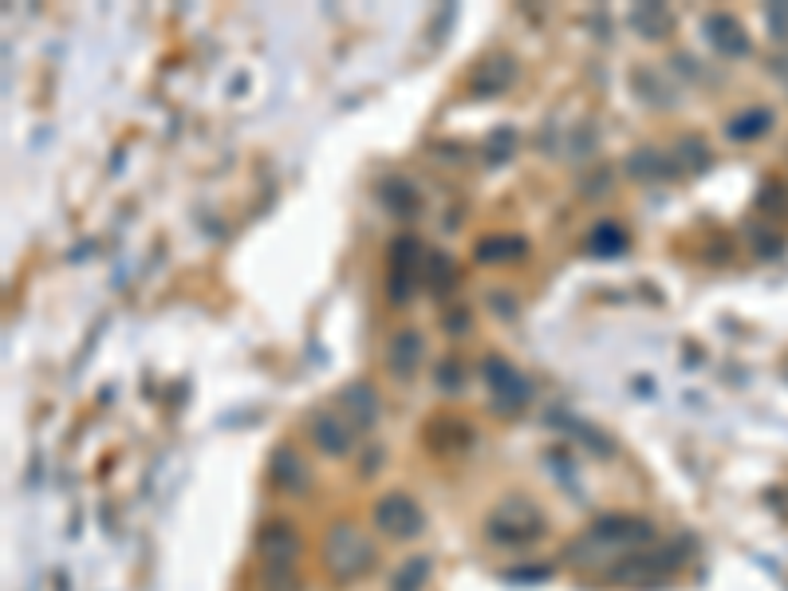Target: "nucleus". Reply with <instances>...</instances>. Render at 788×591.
I'll use <instances>...</instances> for the list:
<instances>
[{"mask_svg": "<svg viewBox=\"0 0 788 591\" xmlns=\"http://www.w3.org/2000/svg\"><path fill=\"white\" fill-rule=\"evenodd\" d=\"M374 524H379L386 536H394V541H410V536L422 532L426 517L406 493H391V497H383V501L374 505Z\"/></svg>", "mask_w": 788, "mask_h": 591, "instance_id": "20e7f679", "label": "nucleus"}, {"mask_svg": "<svg viewBox=\"0 0 788 591\" xmlns=\"http://www.w3.org/2000/svg\"><path fill=\"white\" fill-rule=\"evenodd\" d=\"M351 438H355V426L347 422L344 410L320 414L312 422V442L324 453H332V457H344V453L351 450Z\"/></svg>", "mask_w": 788, "mask_h": 591, "instance_id": "1a4fd4ad", "label": "nucleus"}, {"mask_svg": "<svg viewBox=\"0 0 788 591\" xmlns=\"http://www.w3.org/2000/svg\"><path fill=\"white\" fill-rule=\"evenodd\" d=\"M630 24L650 39H662L670 32V12L662 4H639V9L630 12Z\"/></svg>", "mask_w": 788, "mask_h": 591, "instance_id": "4468645a", "label": "nucleus"}, {"mask_svg": "<svg viewBox=\"0 0 788 591\" xmlns=\"http://www.w3.org/2000/svg\"><path fill=\"white\" fill-rule=\"evenodd\" d=\"M426 580H430V560H426V556H414V560H406L403 568L394 571L391 591H422Z\"/></svg>", "mask_w": 788, "mask_h": 591, "instance_id": "2eb2a0df", "label": "nucleus"}, {"mask_svg": "<svg viewBox=\"0 0 788 591\" xmlns=\"http://www.w3.org/2000/svg\"><path fill=\"white\" fill-rule=\"evenodd\" d=\"M682 564V552L679 544H670V548H654L647 556H630V560H623L619 568H615V580H627V583H642L650 580V576H667V571H679Z\"/></svg>", "mask_w": 788, "mask_h": 591, "instance_id": "423d86ee", "label": "nucleus"}, {"mask_svg": "<svg viewBox=\"0 0 788 591\" xmlns=\"http://www.w3.org/2000/svg\"><path fill=\"white\" fill-rule=\"evenodd\" d=\"M654 541V529L639 517H603L588 529L571 556L576 560H595V556H611V552H635V548H650Z\"/></svg>", "mask_w": 788, "mask_h": 591, "instance_id": "f257e3e1", "label": "nucleus"}, {"mask_svg": "<svg viewBox=\"0 0 788 591\" xmlns=\"http://www.w3.org/2000/svg\"><path fill=\"white\" fill-rule=\"evenodd\" d=\"M273 482L285 493H304L308 489V465L300 462V453L276 450L273 457Z\"/></svg>", "mask_w": 788, "mask_h": 591, "instance_id": "f8f14e48", "label": "nucleus"}, {"mask_svg": "<svg viewBox=\"0 0 788 591\" xmlns=\"http://www.w3.org/2000/svg\"><path fill=\"white\" fill-rule=\"evenodd\" d=\"M485 532H489L497 544H529L544 532V517L541 509L532 501H524V497H509V501H501L489 512Z\"/></svg>", "mask_w": 788, "mask_h": 591, "instance_id": "7ed1b4c3", "label": "nucleus"}, {"mask_svg": "<svg viewBox=\"0 0 788 591\" xmlns=\"http://www.w3.org/2000/svg\"><path fill=\"white\" fill-rule=\"evenodd\" d=\"M706 36H709V44L718 51H726V56H745L749 51L745 28H741L733 16H726V12H714V16L706 20Z\"/></svg>", "mask_w": 788, "mask_h": 591, "instance_id": "9b49d317", "label": "nucleus"}, {"mask_svg": "<svg viewBox=\"0 0 788 591\" xmlns=\"http://www.w3.org/2000/svg\"><path fill=\"white\" fill-rule=\"evenodd\" d=\"M773 127V115L768 111H745L741 118L729 123V138H757Z\"/></svg>", "mask_w": 788, "mask_h": 591, "instance_id": "f3484780", "label": "nucleus"}, {"mask_svg": "<svg viewBox=\"0 0 788 591\" xmlns=\"http://www.w3.org/2000/svg\"><path fill=\"white\" fill-rule=\"evenodd\" d=\"M485 379H489V391H493V403L497 410H521L524 403L532 398V386L517 367H509L505 359H489L485 363Z\"/></svg>", "mask_w": 788, "mask_h": 591, "instance_id": "39448f33", "label": "nucleus"}, {"mask_svg": "<svg viewBox=\"0 0 788 591\" xmlns=\"http://www.w3.org/2000/svg\"><path fill=\"white\" fill-rule=\"evenodd\" d=\"M374 560H379V548H374V541L359 524L351 521L332 524L324 541V564L332 568L335 580H359V576H367L374 568Z\"/></svg>", "mask_w": 788, "mask_h": 591, "instance_id": "f03ea898", "label": "nucleus"}, {"mask_svg": "<svg viewBox=\"0 0 788 591\" xmlns=\"http://www.w3.org/2000/svg\"><path fill=\"white\" fill-rule=\"evenodd\" d=\"M426 276H430L433 285H438V292H445V285L453 280V265L445 260L442 253H430V256H426Z\"/></svg>", "mask_w": 788, "mask_h": 591, "instance_id": "6ab92c4d", "label": "nucleus"}, {"mask_svg": "<svg viewBox=\"0 0 788 591\" xmlns=\"http://www.w3.org/2000/svg\"><path fill=\"white\" fill-rule=\"evenodd\" d=\"M422 363V335L398 332L391 339V367L394 374H414V367Z\"/></svg>", "mask_w": 788, "mask_h": 591, "instance_id": "ddd939ff", "label": "nucleus"}, {"mask_svg": "<svg viewBox=\"0 0 788 591\" xmlns=\"http://www.w3.org/2000/svg\"><path fill=\"white\" fill-rule=\"evenodd\" d=\"M438 383H442L445 391H462V367L453 371V363H442L438 367Z\"/></svg>", "mask_w": 788, "mask_h": 591, "instance_id": "412c9836", "label": "nucleus"}, {"mask_svg": "<svg viewBox=\"0 0 788 591\" xmlns=\"http://www.w3.org/2000/svg\"><path fill=\"white\" fill-rule=\"evenodd\" d=\"M591 253H619L623 245H627V236H623V229L615 225V221H603L595 233H591Z\"/></svg>", "mask_w": 788, "mask_h": 591, "instance_id": "a211bd4d", "label": "nucleus"}, {"mask_svg": "<svg viewBox=\"0 0 788 591\" xmlns=\"http://www.w3.org/2000/svg\"><path fill=\"white\" fill-rule=\"evenodd\" d=\"M509 79H512V59H505L501 71H489V63H485V71L477 76V83H473V88H477V91H485V88H489V91H501L505 83H509Z\"/></svg>", "mask_w": 788, "mask_h": 591, "instance_id": "aec40b11", "label": "nucleus"}, {"mask_svg": "<svg viewBox=\"0 0 788 591\" xmlns=\"http://www.w3.org/2000/svg\"><path fill=\"white\" fill-rule=\"evenodd\" d=\"M260 556L268 568H292V560L300 556V532L288 521H273L260 532Z\"/></svg>", "mask_w": 788, "mask_h": 591, "instance_id": "6e6552de", "label": "nucleus"}, {"mask_svg": "<svg viewBox=\"0 0 788 591\" xmlns=\"http://www.w3.org/2000/svg\"><path fill=\"white\" fill-rule=\"evenodd\" d=\"M391 296L403 304L406 296H410V285H414V273L418 268H426V256L422 248H418V241H410V236H403V241H394L391 245Z\"/></svg>", "mask_w": 788, "mask_h": 591, "instance_id": "0eeeda50", "label": "nucleus"}, {"mask_svg": "<svg viewBox=\"0 0 788 591\" xmlns=\"http://www.w3.org/2000/svg\"><path fill=\"white\" fill-rule=\"evenodd\" d=\"M477 256L482 260H493V265H501V260H512V256H524V241L521 236H489L477 245Z\"/></svg>", "mask_w": 788, "mask_h": 591, "instance_id": "dca6fc26", "label": "nucleus"}, {"mask_svg": "<svg viewBox=\"0 0 788 591\" xmlns=\"http://www.w3.org/2000/svg\"><path fill=\"white\" fill-rule=\"evenodd\" d=\"M339 410L347 414V422L351 426H374V418H379V394H374V386L367 383H351L344 391V398H339Z\"/></svg>", "mask_w": 788, "mask_h": 591, "instance_id": "9d476101", "label": "nucleus"}]
</instances>
